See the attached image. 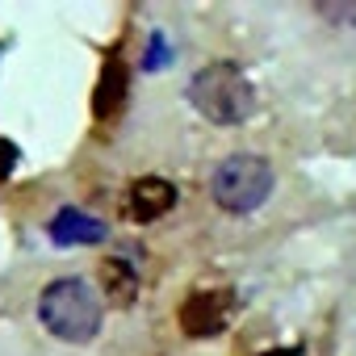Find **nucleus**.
Listing matches in <instances>:
<instances>
[{"label": "nucleus", "mask_w": 356, "mask_h": 356, "mask_svg": "<svg viewBox=\"0 0 356 356\" xmlns=\"http://www.w3.org/2000/svg\"><path fill=\"white\" fill-rule=\"evenodd\" d=\"M38 323L59 343H92L105 327V298L84 277H59L38 293Z\"/></svg>", "instance_id": "f257e3e1"}, {"label": "nucleus", "mask_w": 356, "mask_h": 356, "mask_svg": "<svg viewBox=\"0 0 356 356\" xmlns=\"http://www.w3.org/2000/svg\"><path fill=\"white\" fill-rule=\"evenodd\" d=\"M185 97L214 126H239V122H248L256 113V84L231 59H214V63L197 67Z\"/></svg>", "instance_id": "f03ea898"}, {"label": "nucleus", "mask_w": 356, "mask_h": 356, "mask_svg": "<svg viewBox=\"0 0 356 356\" xmlns=\"http://www.w3.org/2000/svg\"><path fill=\"white\" fill-rule=\"evenodd\" d=\"M277 189V172L264 155L235 151L210 176V202L222 214H256Z\"/></svg>", "instance_id": "7ed1b4c3"}, {"label": "nucleus", "mask_w": 356, "mask_h": 356, "mask_svg": "<svg viewBox=\"0 0 356 356\" xmlns=\"http://www.w3.org/2000/svg\"><path fill=\"white\" fill-rule=\"evenodd\" d=\"M235 314V293L231 289H197L181 302L176 310V323L189 339H214Z\"/></svg>", "instance_id": "20e7f679"}, {"label": "nucleus", "mask_w": 356, "mask_h": 356, "mask_svg": "<svg viewBox=\"0 0 356 356\" xmlns=\"http://www.w3.org/2000/svg\"><path fill=\"white\" fill-rule=\"evenodd\" d=\"M176 206V185L168 176H138L126 189V218L130 222H155L163 214H172Z\"/></svg>", "instance_id": "39448f33"}, {"label": "nucleus", "mask_w": 356, "mask_h": 356, "mask_svg": "<svg viewBox=\"0 0 356 356\" xmlns=\"http://www.w3.org/2000/svg\"><path fill=\"white\" fill-rule=\"evenodd\" d=\"M97 289H101L105 306H122V310H126V306H134V298H138V273H134V264H130V260H122V256L101 260Z\"/></svg>", "instance_id": "423d86ee"}, {"label": "nucleus", "mask_w": 356, "mask_h": 356, "mask_svg": "<svg viewBox=\"0 0 356 356\" xmlns=\"http://www.w3.org/2000/svg\"><path fill=\"white\" fill-rule=\"evenodd\" d=\"M51 239L55 243H101L105 239V222H97V218H88V214H80V210H59L55 218H51Z\"/></svg>", "instance_id": "0eeeda50"}, {"label": "nucleus", "mask_w": 356, "mask_h": 356, "mask_svg": "<svg viewBox=\"0 0 356 356\" xmlns=\"http://www.w3.org/2000/svg\"><path fill=\"white\" fill-rule=\"evenodd\" d=\"M122 105H126V63H122L118 55H109V59H105V72H101V84H97V105H92V113L105 122V118H113Z\"/></svg>", "instance_id": "6e6552de"}, {"label": "nucleus", "mask_w": 356, "mask_h": 356, "mask_svg": "<svg viewBox=\"0 0 356 356\" xmlns=\"http://www.w3.org/2000/svg\"><path fill=\"white\" fill-rule=\"evenodd\" d=\"M13 163H17V147L0 138V181H5V176L13 172Z\"/></svg>", "instance_id": "1a4fd4ad"}, {"label": "nucleus", "mask_w": 356, "mask_h": 356, "mask_svg": "<svg viewBox=\"0 0 356 356\" xmlns=\"http://www.w3.org/2000/svg\"><path fill=\"white\" fill-rule=\"evenodd\" d=\"M264 356H302L298 348H273V352H264Z\"/></svg>", "instance_id": "9d476101"}]
</instances>
